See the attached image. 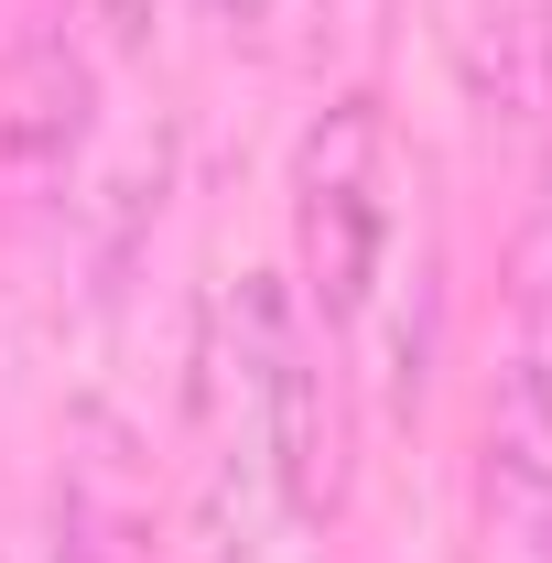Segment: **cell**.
<instances>
[{"mask_svg": "<svg viewBox=\"0 0 552 563\" xmlns=\"http://www.w3.org/2000/svg\"><path fill=\"white\" fill-rule=\"evenodd\" d=\"M292 239H303V292L325 325H357L390 250V131L368 98H336L303 152H292Z\"/></svg>", "mask_w": 552, "mask_h": 563, "instance_id": "1", "label": "cell"}, {"mask_svg": "<svg viewBox=\"0 0 552 563\" xmlns=\"http://www.w3.org/2000/svg\"><path fill=\"white\" fill-rule=\"evenodd\" d=\"M228 401H239V455L272 477L281 509H303L314 498V368H303V314L272 272H250L228 303Z\"/></svg>", "mask_w": 552, "mask_h": 563, "instance_id": "2", "label": "cell"}, {"mask_svg": "<svg viewBox=\"0 0 552 563\" xmlns=\"http://www.w3.org/2000/svg\"><path fill=\"white\" fill-rule=\"evenodd\" d=\"M477 563H552V347L542 336L498 368V401H487Z\"/></svg>", "mask_w": 552, "mask_h": 563, "instance_id": "3", "label": "cell"}, {"mask_svg": "<svg viewBox=\"0 0 552 563\" xmlns=\"http://www.w3.org/2000/svg\"><path fill=\"white\" fill-rule=\"evenodd\" d=\"M261 11H272V0H217V22H261Z\"/></svg>", "mask_w": 552, "mask_h": 563, "instance_id": "4", "label": "cell"}, {"mask_svg": "<svg viewBox=\"0 0 552 563\" xmlns=\"http://www.w3.org/2000/svg\"><path fill=\"white\" fill-rule=\"evenodd\" d=\"M207 563H250V553H239V542H217V553H207Z\"/></svg>", "mask_w": 552, "mask_h": 563, "instance_id": "5", "label": "cell"}]
</instances>
